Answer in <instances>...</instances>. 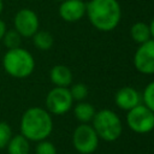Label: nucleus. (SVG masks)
<instances>
[{
    "label": "nucleus",
    "instance_id": "6",
    "mask_svg": "<svg viewBox=\"0 0 154 154\" xmlns=\"http://www.w3.org/2000/svg\"><path fill=\"white\" fill-rule=\"evenodd\" d=\"M99 136L90 124H79L72 134L73 148L81 154H91L99 147Z\"/></svg>",
    "mask_w": 154,
    "mask_h": 154
},
{
    "label": "nucleus",
    "instance_id": "21",
    "mask_svg": "<svg viewBox=\"0 0 154 154\" xmlns=\"http://www.w3.org/2000/svg\"><path fill=\"white\" fill-rule=\"evenodd\" d=\"M36 154H57V148L52 142L42 140L36 146Z\"/></svg>",
    "mask_w": 154,
    "mask_h": 154
},
{
    "label": "nucleus",
    "instance_id": "19",
    "mask_svg": "<svg viewBox=\"0 0 154 154\" xmlns=\"http://www.w3.org/2000/svg\"><path fill=\"white\" fill-rule=\"evenodd\" d=\"M70 93L73 101H84L88 95V87L84 83H75L70 88Z\"/></svg>",
    "mask_w": 154,
    "mask_h": 154
},
{
    "label": "nucleus",
    "instance_id": "20",
    "mask_svg": "<svg viewBox=\"0 0 154 154\" xmlns=\"http://www.w3.org/2000/svg\"><path fill=\"white\" fill-rule=\"evenodd\" d=\"M12 138V129L6 122H0V149L5 148Z\"/></svg>",
    "mask_w": 154,
    "mask_h": 154
},
{
    "label": "nucleus",
    "instance_id": "15",
    "mask_svg": "<svg viewBox=\"0 0 154 154\" xmlns=\"http://www.w3.org/2000/svg\"><path fill=\"white\" fill-rule=\"evenodd\" d=\"M6 147H7L8 154H29V150H30L29 140L25 138L22 134L12 136V138L10 140Z\"/></svg>",
    "mask_w": 154,
    "mask_h": 154
},
{
    "label": "nucleus",
    "instance_id": "2",
    "mask_svg": "<svg viewBox=\"0 0 154 154\" xmlns=\"http://www.w3.org/2000/svg\"><path fill=\"white\" fill-rule=\"evenodd\" d=\"M53 130L51 113L42 107L28 108L20 118V134L29 141L46 140Z\"/></svg>",
    "mask_w": 154,
    "mask_h": 154
},
{
    "label": "nucleus",
    "instance_id": "5",
    "mask_svg": "<svg viewBox=\"0 0 154 154\" xmlns=\"http://www.w3.org/2000/svg\"><path fill=\"white\" fill-rule=\"evenodd\" d=\"M126 124L136 134H148L154 130V113L147 106L140 103L128 111Z\"/></svg>",
    "mask_w": 154,
    "mask_h": 154
},
{
    "label": "nucleus",
    "instance_id": "24",
    "mask_svg": "<svg viewBox=\"0 0 154 154\" xmlns=\"http://www.w3.org/2000/svg\"><path fill=\"white\" fill-rule=\"evenodd\" d=\"M2 10H4V0H0V14H1Z\"/></svg>",
    "mask_w": 154,
    "mask_h": 154
},
{
    "label": "nucleus",
    "instance_id": "8",
    "mask_svg": "<svg viewBox=\"0 0 154 154\" xmlns=\"http://www.w3.org/2000/svg\"><path fill=\"white\" fill-rule=\"evenodd\" d=\"M13 26L22 37H32V35L40 29L38 16L31 8H20L14 14Z\"/></svg>",
    "mask_w": 154,
    "mask_h": 154
},
{
    "label": "nucleus",
    "instance_id": "1",
    "mask_svg": "<svg viewBox=\"0 0 154 154\" xmlns=\"http://www.w3.org/2000/svg\"><path fill=\"white\" fill-rule=\"evenodd\" d=\"M85 14L96 30L108 32L118 26L122 18V8L118 0H89Z\"/></svg>",
    "mask_w": 154,
    "mask_h": 154
},
{
    "label": "nucleus",
    "instance_id": "7",
    "mask_svg": "<svg viewBox=\"0 0 154 154\" xmlns=\"http://www.w3.org/2000/svg\"><path fill=\"white\" fill-rule=\"evenodd\" d=\"M72 105L73 99L66 87H54L46 96V109L51 114L63 116L72 108Z\"/></svg>",
    "mask_w": 154,
    "mask_h": 154
},
{
    "label": "nucleus",
    "instance_id": "14",
    "mask_svg": "<svg viewBox=\"0 0 154 154\" xmlns=\"http://www.w3.org/2000/svg\"><path fill=\"white\" fill-rule=\"evenodd\" d=\"M130 36H131L132 41L138 45L147 42L148 40L152 38L149 24H147L144 22H136L130 28Z\"/></svg>",
    "mask_w": 154,
    "mask_h": 154
},
{
    "label": "nucleus",
    "instance_id": "3",
    "mask_svg": "<svg viewBox=\"0 0 154 154\" xmlns=\"http://www.w3.org/2000/svg\"><path fill=\"white\" fill-rule=\"evenodd\" d=\"M2 67L11 77L23 79L34 72L35 59L29 51L22 47L7 49L2 57Z\"/></svg>",
    "mask_w": 154,
    "mask_h": 154
},
{
    "label": "nucleus",
    "instance_id": "13",
    "mask_svg": "<svg viewBox=\"0 0 154 154\" xmlns=\"http://www.w3.org/2000/svg\"><path fill=\"white\" fill-rule=\"evenodd\" d=\"M96 111L94 106L87 101H79L73 107V116L81 124H89L91 123Z\"/></svg>",
    "mask_w": 154,
    "mask_h": 154
},
{
    "label": "nucleus",
    "instance_id": "11",
    "mask_svg": "<svg viewBox=\"0 0 154 154\" xmlns=\"http://www.w3.org/2000/svg\"><path fill=\"white\" fill-rule=\"evenodd\" d=\"M114 102L118 108L123 111H130L137 105L142 103V96L135 88L126 85L120 88L114 95Z\"/></svg>",
    "mask_w": 154,
    "mask_h": 154
},
{
    "label": "nucleus",
    "instance_id": "16",
    "mask_svg": "<svg viewBox=\"0 0 154 154\" xmlns=\"http://www.w3.org/2000/svg\"><path fill=\"white\" fill-rule=\"evenodd\" d=\"M32 42L34 46L40 49V51H48L53 47L54 43V37L51 32L46 31V30H37L34 35H32Z\"/></svg>",
    "mask_w": 154,
    "mask_h": 154
},
{
    "label": "nucleus",
    "instance_id": "17",
    "mask_svg": "<svg viewBox=\"0 0 154 154\" xmlns=\"http://www.w3.org/2000/svg\"><path fill=\"white\" fill-rule=\"evenodd\" d=\"M5 45V47L7 49H12V48H17V47H20V42H22V36L14 30V29H11V30H6L2 40H1Z\"/></svg>",
    "mask_w": 154,
    "mask_h": 154
},
{
    "label": "nucleus",
    "instance_id": "23",
    "mask_svg": "<svg viewBox=\"0 0 154 154\" xmlns=\"http://www.w3.org/2000/svg\"><path fill=\"white\" fill-rule=\"evenodd\" d=\"M149 29H150L152 38L154 40V17H153V19H152V20H150V23H149Z\"/></svg>",
    "mask_w": 154,
    "mask_h": 154
},
{
    "label": "nucleus",
    "instance_id": "9",
    "mask_svg": "<svg viewBox=\"0 0 154 154\" xmlns=\"http://www.w3.org/2000/svg\"><path fill=\"white\" fill-rule=\"evenodd\" d=\"M135 69L143 75H154V40L138 45L134 54Z\"/></svg>",
    "mask_w": 154,
    "mask_h": 154
},
{
    "label": "nucleus",
    "instance_id": "4",
    "mask_svg": "<svg viewBox=\"0 0 154 154\" xmlns=\"http://www.w3.org/2000/svg\"><path fill=\"white\" fill-rule=\"evenodd\" d=\"M91 126L94 128L99 138L106 142L118 140L123 131V124L119 116L108 108L100 109L95 113L91 120Z\"/></svg>",
    "mask_w": 154,
    "mask_h": 154
},
{
    "label": "nucleus",
    "instance_id": "18",
    "mask_svg": "<svg viewBox=\"0 0 154 154\" xmlns=\"http://www.w3.org/2000/svg\"><path fill=\"white\" fill-rule=\"evenodd\" d=\"M142 103L154 113V81L149 82L142 93Z\"/></svg>",
    "mask_w": 154,
    "mask_h": 154
},
{
    "label": "nucleus",
    "instance_id": "25",
    "mask_svg": "<svg viewBox=\"0 0 154 154\" xmlns=\"http://www.w3.org/2000/svg\"><path fill=\"white\" fill-rule=\"evenodd\" d=\"M58 1H60V2H61V1H63V0H58Z\"/></svg>",
    "mask_w": 154,
    "mask_h": 154
},
{
    "label": "nucleus",
    "instance_id": "12",
    "mask_svg": "<svg viewBox=\"0 0 154 154\" xmlns=\"http://www.w3.org/2000/svg\"><path fill=\"white\" fill-rule=\"evenodd\" d=\"M72 72L63 64L54 65L49 71V79L55 87H69L72 84Z\"/></svg>",
    "mask_w": 154,
    "mask_h": 154
},
{
    "label": "nucleus",
    "instance_id": "22",
    "mask_svg": "<svg viewBox=\"0 0 154 154\" xmlns=\"http://www.w3.org/2000/svg\"><path fill=\"white\" fill-rule=\"evenodd\" d=\"M6 30H7V28H6L5 22H4L2 19H0V41L2 40V37H4L5 32H6Z\"/></svg>",
    "mask_w": 154,
    "mask_h": 154
},
{
    "label": "nucleus",
    "instance_id": "10",
    "mask_svg": "<svg viewBox=\"0 0 154 154\" xmlns=\"http://www.w3.org/2000/svg\"><path fill=\"white\" fill-rule=\"evenodd\" d=\"M87 2L83 0H63L59 6V16L67 23L81 20L85 16Z\"/></svg>",
    "mask_w": 154,
    "mask_h": 154
}]
</instances>
